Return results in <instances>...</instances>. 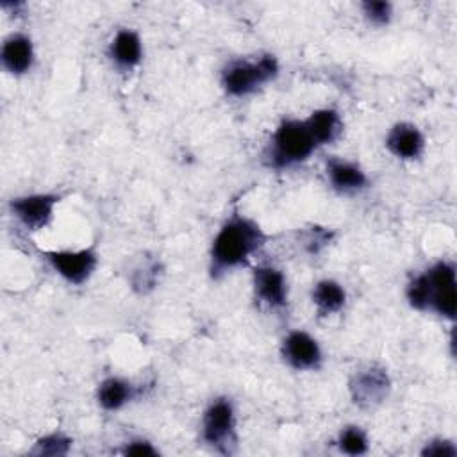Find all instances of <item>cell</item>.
I'll list each match as a JSON object with an SVG mask.
<instances>
[{"instance_id": "cell-1", "label": "cell", "mask_w": 457, "mask_h": 457, "mask_svg": "<svg viewBox=\"0 0 457 457\" xmlns=\"http://www.w3.org/2000/svg\"><path fill=\"white\" fill-rule=\"evenodd\" d=\"M268 241L257 221L234 214L218 230L209 253V271L212 278L245 266Z\"/></svg>"}, {"instance_id": "cell-2", "label": "cell", "mask_w": 457, "mask_h": 457, "mask_svg": "<svg viewBox=\"0 0 457 457\" xmlns=\"http://www.w3.org/2000/svg\"><path fill=\"white\" fill-rule=\"evenodd\" d=\"M316 148L303 120L289 118L275 129L266 159L271 168L284 170L307 161Z\"/></svg>"}, {"instance_id": "cell-3", "label": "cell", "mask_w": 457, "mask_h": 457, "mask_svg": "<svg viewBox=\"0 0 457 457\" xmlns=\"http://www.w3.org/2000/svg\"><path fill=\"white\" fill-rule=\"evenodd\" d=\"M278 61L271 54H264L255 61H232L221 73V87L228 96L241 98L278 75Z\"/></svg>"}, {"instance_id": "cell-4", "label": "cell", "mask_w": 457, "mask_h": 457, "mask_svg": "<svg viewBox=\"0 0 457 457\" xmlns=\"http://www.w3.org/2000/svg\"><path fill=\"white\" fill-rule=\"evenodd\" d=\"M430 284V305L428 311H434L441 318L455 320L457 312V282H455V266L448 261L436 262L430 270L425 271Z\"/></svg>"}, {"instance_id": "cell-5", "label": "cell", "mask_w": 457, "mask_h": 457, "mask_svg": "<svg viewBox=\"0 0 457 457\" xmlns=\"http://www.w3.org/2000/svg\"><path fill=\"white\" fill-rule=\"evenodd\" d=\"M236 414L228 398H214L202 416V437L211 446L221 448L234 441Z\"/></svg>"}, {"instance_id": "cell-6", "label": "cell", "mask_w": 457, "mask_h": 457, "mask_svg": "<svg viewBox=\"0 0 457 457\" xmlns=\"http://www.w3.org/2000/svg\"><path fill=\"white\" fill-rule=\"evenodd\" d=\"M61 196L55 193H32L16 196L9 202L11 214L29 230H39L46 227L54 218V209Z\"/></svg>"}, {"instance_id": "cell-7", "label": "cell", "mask_w": 457, "mask_h": 457, "mask_svg": "<svg viewBox=\"0 0 457 457\" xmlns=\"http://www.w3.org/2000/svg\"><path fill=\"white\" fill-rule=\"evenodd\" d=\"M46 261L52 270L66 282L80 286L93 275L98 264V255L93 248L54 250L46 252Z\"/></svg>"}, {"instance_id": "cell-8", "label": "cell", "mask_w": 457, "mask_h": 457, "mask_svg": "<svg viewBox=\"0 0 457 457\" xmlns=\"http://www.w3.org/2000/svg\"><path fill=\"white\" fill-rule=\"evenodd\" d=\"M353 403L361 407H373L386 400L391 389V378L380 366H370L357 371L348 384Z\"/></svg>"}, {"instance_id": "cell-9", "label": "cell", "mask_w": 457, "mask_h": 457, "mask_svg": "<svg viewBox=\"0 0 457 457\" xmlns=\"http://www.w3.org/2000/svg\"><path fill=\"white\" fill-rule=\"evenodd\" d=\"M282 357L291 368L298 371L316 370L323 361V353L318 341L305 330H291L284 337Z\"/></svg>"}, {"instance_id": "cell-10", "label": "cell", "mask_w": 457, "mask_h": 457, "mask_svg": "<svg viewBox=\"0 0 457 457\" xmlns=\"http://www.w3.org/2000/svg\"><path fill=\"white\" fill-rule=\"evenodd\" d=\"M255 298L270 309H284L287 303V280L284 273L270 264H261L252 273Z\"/></svg>"}, {"instance_id": "cell-11", "label": "cell", "mask_w": 457, "mask_h": 457, "mask_svg": "<svg viewBox=\"0 0 457 457\" xmlns=\"http://www.w3.org/2000/svg\"><path fill=\"white\" fill-rule=\"evenodd\" d=\"M34 43L27 34L12 32L9 34L0 50V61L7 73L25 75L34 64Z\"/></svg>"}, {"instance_id": "cell-12", "label": "cell", "mask_w": 457, "mask_h": 457, "mask_svg": "<svg viewBox=\"0 0 457 457\" xmlns=\"http://www.w3.org/2000/svg\"><path fill=\"white\" fill-rule=\"evenodd\" d=\"M386 148L402 161H414L421 157L425 150V137L416 125L400 121L389 129L386 136Z\"/></svg>"}, {"instance_id": "cell-13", "label": "cell", "mask_w": 457, "mask_h": 457, "mask_svg": "<svg viewBox=\"0 0 457 457\" xmlns=\"http://www.w3.org/2000/svg\"><path fill=\"white\" fill-rule=\"evenodd\" d=\"M107 55L114 66L121 70L136 68L143 59V43L136 30L120 29L107 48Z\"/></svg>"}, {"instance_id": "cell-14", "label": "cell", "mask_w": 457, "mask_h": 457, "mask_svg": "<svg viewBox=\"0 0 457 457\" xmlns=\"http://www.w3.org/2000/svg\"><path fill=\"white\" fill-rule=\"evenodd\" d=\"M327 177L330 186L339 193H355L368 186V175L364 170L345 159H330L327 162Z\"/></svg>"}, {"instance_id": "cell-15", "label": "cell", "mask_w": 457, "mask_h": 457, "mask_svg": "<svg viewBox=\"0 0 457 457\" xmlns=\"http://www.w3.org/2000/svg\"><path fill=\"white\" fill-rule=\"evenodd\" d=\"M303 123H305L312 141L316 143V146H323V145L334 143L339 137L341 130H343L341 116L332 107H323V109L312 111L303 120Z\"/></svg>"}, {"instance_id": "cell-16", "label": "cell", "mask_w": 457, "mask_h": 457, "mask_svg": "<svg viewBox=\"0 0 457 457\" xmlns=\"http://www.w3.org/2000/svg\"><path fill=\"white\" fill-rule=\"evenodd\" d=\"M134 396V386L120 377H107L98 384L96 400L105 411H118Z\"/></svg>"}, {"instance_id": "cell-17", "label": "cell", "mask_w": 457, "mask_h": 457, "mask_svg": "<svg viewBox=\"0 0 457 457\" xmlns=\"http://www.w3.org/2000/svg\"><path fill=\"white\" fill-rule=\"evenodd\" d=\"M311 298H312V303L316 305L318 312L323 316H328V314L339 312L345 307L346 291L339 282H336L332 278H323V280L316 282V286L312 287Z\"/></svg>"}, {"instance_id": "cell-18", "label": "cell", "mask_w": 457, "mask_h": 457, "mask_svg": "<svg viewBox=\"0 0 457 457\" xmlns=\"http://www.w3.org/2000/svg\"><path fill=\"white\" fill-rule=\"evenodd\" d=\"M405 296H407V302L412 309H418V311H428V305H430V284H428V278H427V273H420V275H414L407 287H405Z\"/></svg>"}, {"instance_id": "cell-19", "label": "cell", "mask_w": 457, "mask_h": 457, "mask_svg": "<svg viewBox=\"0 0 457 457\" xmlns=\"http://www.w3.org/2000/svg\"><path fill=\"white\" fill-rule=\"evenodd\" d=\"M337 446L348 455H362L368 452V437L359 427H345L337 437Z\"/></svg>"}, {"instance_id": "cell-20", "label": "cell", "mask_w": 457, "mask_h": 457, "mask_svg": "<svg viewBox=\"0 0 457 457\" xmlns=\"http://www.w3.org/2000/svg\"><path fill=\"white\" fill-rule=\"evenodd\" d=\"M362 16L375 27H384L393 18V5L386 0H366L361 4Z\"/></svg>"}, {"instance_id": "cell-21", "label": "cell", "mask_w": 457, "mask_h": 457, "mask_svg": "<svg viewBox=\"0 0 457 457\" xmlns=\"http://www.w3.org/2000/svg\"><path fill=\"white\" fill-rule=\"evenodd\" d=\"M71 446V439L64 434L54 432L45 437H39L32 448V453L36 455H64L68 453Z\"/></svg>"}, {"instance_id": "cell-22", "label": "cell", "mask_w": 457, "mask_h": 457, "mask_svg": "<svg viewBox=\"0 0 457 457\" xmlns=\"http://www.w3.org/2000/svg\"><path fill=\"white\" fill-rule=\"evenodd\" d=\"M421 455H425V457H455L457 448L448 439H434L425 445V448L421 450Z\"/></svg>"}, {"instance_id": "cell-23", "label": "cell", "mask_w": 457, "mask_h": 457, "mask_svg": "<svg viewBox=\"0 0 457 457\" xmlns=\"http://www.w3.org/2000/svg\"><path fill=\"white\" fill-rule=\"evenodd\" d=\"M157 266L152 264V266H145L143 270H137L134 273V278H132V284H134V289H137L139 293H146L148 289H152L157 282Z\"/></svg>"}, {"instance_id": "cell-24", "label": "cell", "mask_w": 457, "mask_h": 457, "mask_svg": "<svg viewBox=\"0 0 457 457\" xmlns=\"http://www.w3.org/2000/svg\"><path fill=\"white\" fill-rule=\"evenodd\" d=\"M125 455H157V450L152 446V443L145 441V439H136L130 441L125 448H123Z\"/></svg>"}]
</instances>
